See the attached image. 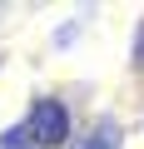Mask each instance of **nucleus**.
I'll use <instances>...</instances> for the list:
<instances>
[{"label":"nucleus","mask_w":144,"mask_h":149,"mask_svg":"<svg viewBox=\"0 0 144 149\" xmlns=\"http://www.w3.org/2000/svg\"><path fill=\"white\" fill-rule=\"evenodd\" d=\"M0 149H35V139L25 134V124H15V129L0 134Z\"/></svg>","instance_id":"3"},{"label":"nucleus","mask_w":144,"mask_h":149,"mask_svg":"<svg viewBox=\"0 0 144 149\" xmlns=\"http://www.w3.org/2000/svg\"><path fill=\"white\" fill-rule=\"evenodd\" d=\"M80 149H119V124H114V119H99L95 134H90Z\"/></svg>","instance_id":"2"},{"label":"nucleus","mask_w":144,"mask_h":149,"mask_svg":"<svg viewBox=\"0 0 144 149\" xmlns=\"http://www.w3.org/2000/svg\"><path fill=\"white\" fill-rule=\"evenodd\" d=\"M134 70H144V25H139V40H134Z\"/></svg>","instance_id":"4"},{"label":"nucleus","mask_w":144,"mask_h":149,"mask_svg":"<svg viewBox=\"0 0 144 149\" xmlns=\"http://www.w3.org/2000/svg\"><path fill=\"white\" fill-rule=\"evenodd\" d=\"M25 134L35 139V149H55V144H65V139H70V109H65L55 95L35 100L30 114H25Z\"/></svg>","instance_id":"1"}]
</instances>
